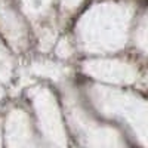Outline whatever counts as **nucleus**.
<instances>
[]
</instances>
